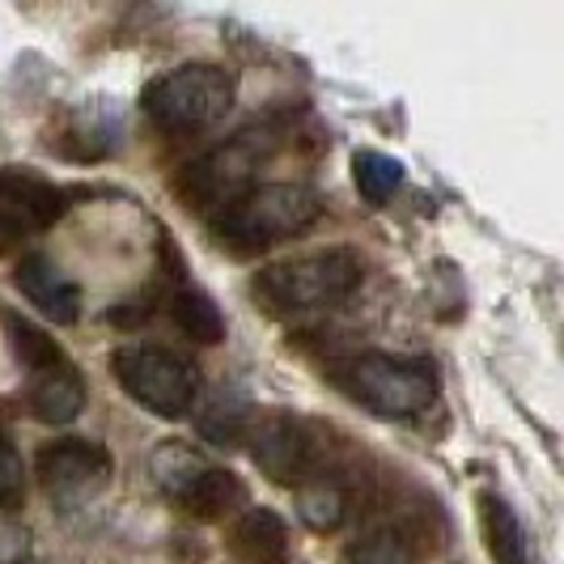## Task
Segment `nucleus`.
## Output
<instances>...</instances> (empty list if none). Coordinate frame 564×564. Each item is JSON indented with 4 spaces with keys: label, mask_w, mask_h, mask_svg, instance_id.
Segmentation results:
<instances>
[{
    "label": "nucleus",
    "mask_w": 564,
    "mask_h": 564,
    "mask_svg": "<svg viewBox=\"0 0 564 564\" xmlns=\"http://www.w3.org/2000/svg\"><path fill=\"white\" fill-rule=\"evenodd\" d=\"M115 382L162 421H183L199 395L196 366L158 344H123L111 352Z\"/></svg>",
    "instance_id": "nucleus-6"
},
{
    "label": "nucleus",
    "mask_w": 564,
    "mask_h": 564,
    "mask_svg": "<svg viewBox=\"0 0 564 564\" xmlns=\"http://www.w3.org/2000/svg\"><path fill=\"white\" fill-rule=\"evenodd\" d=\"M361 259L344 247L332 251H314L289 263L259 268L251 276V297L268 314H306L339 306L344 297H352V289L361 284Z\"/></svg>",
    "instance_id": "nucleus-2"
},
{
    "label": "nucleus",
    "mask_w": 564,
    "mask_h": 564,
    "mask_svg": "<svg viewBox=\"0 0 564 564\" xmlns=\"http://www.w3.org/2000/svg\"><path fill=\"white\" fill-rule=\"evenodd\" d=\"M34 476L43 488L64 501V506H82L89 497H98L111 480V454L107 446L89 442V437H64L47 442L34 458Z\"/></svg>",
    "instance_id": "nucleus-9"
},
{
    "label": "nucleus",
    "mask_w": 564,
    "mask_h": 564,
    "mask_svg": "<svg viewBox=\"0 0 564 564\" xmlns=\"http://www.w3.org/2000/svg\"><path fill=\"white\" fill-rule=\"evenodd\" d=\"M297 513H302V522H306L311 531L327 535V531H339V527H344L348 501H344V492H339L336 484L311 480L297 488Z\"/></svg>",
    "instance_id": "nucleus-20"
},
{
    "label": "nucleus",
    "mask_w": 564,
    "mask_h": 564,
    "mask_svg": "<svg viewBox=\"0 0 564 564\" xmlns=\"http://www.w3.org/2000/svg\"><path fill=\"white\" fill-rule=\"evenodd\" d=\"M336 387L357 399L382 421H408L437 403V369L421 357H391V352H361L336 366Z\"/></svg>",
    "instance_id": "nucleus-3"
},
{
    "label": "nucleus",
    "mask_w": 564,
    "mask_h": 564,
    "mask_svg": "<svg viewBox=\"0 0 564 564\" xmlns=\"http://www.w3.org/2000/svg\"><path fill=\"white\" fill-rule=\"evenodd\" d=\"M13 284L22 289V297H26L34 311L43 314V318H52L59 327H73L77 318H82V289L77 281L59 268L56 259H47V254H22L18 259V268H13Z\"/></svg>",
    "instance_id": "nucleus-10"
},
{
    "label": "nucleus",
    "mask_w": 564,
    "mask_h": 564,
    "mask_svg": "<svg viewBox=\"0 0 564 564\" xmlns=\"http://www.w3.org/2000/svg\"><path fill=\"white\" fill-rule=\"evenodd\" d=\"M323 217V199L306 183H254L247 196L221 208L208 226L229 254H259L284 238L306 234Z\"/></svg>",
    "instance_id": "nucleus-1"
},
{
    "label": "nucleus",
    "mask_w": 564,
    "mask_h": 564,
    "mask_svg": "<svg viewBox=\"0 0 564 564\" xmlns=\"http://www.w3.org/2000/svg\"><path fill=\"white\" fill-rule=\"evenodd\" d=\"M254 421V403L242 387H217L213 395L196 408V429L204 442L213 446H234L251 433Z\"/></svg>",
    "instance_id": "nucleus-16"
},
{
    "label": "nucleus",
    "mask_w": 564,
    "mask_h": 564,
    "mask_svg": "<svg viewBox=\"0 0 564 564\" xmlns=\"http://www.w3.org/2000/svg\"><path fill=\"white\" fill-rule=\"evenodd\" d=\"M22 488H26L22 454H18V446L0 433V506H18V501H22Z\"/></svg>",
    "instance_id": "nucleus-22"
},
{
    "label": "nucleus",
    "mask_w": 564,
    "mask_h": 564,
    "mask_svg": "<svg viewBox=\"0 0 564 564\" xmlns=\"http://www.w3.org/2000/svg\"><path fill=\"white\" fill-rule=\"evenodd\" d=\"M226 552L238 564H289V556H293L289 522L268 506L242 509V513L229 522Z\"/></svg>",
    "instance_id": "nucleus-11"
},
{
    "label": "nucleus",
    "mask_w": 564,
    "mask_h": 564,
    "mask_svg": "<svg viewBox=\"0 0 564 564\" xmlns=\"http://www.w3.org/2000/svg\"><path fill=\"white\" fill-rule=\"evenodd\" d=\"M238 98V82L221 64H183L166 77L144 85L141 107L162 132H204L221 123Z\"/></svg>",
    "instance_id": "nucleus-4"
},
{
    "label": "nucleus",
    "mask_w": 564,
    "mask_h": 564,
    "mask_svg": "<svg viewBox=\"0 0 564 564\" xmlns=\"http://www.w3.org/2000/svg\"><path fill=\"white\" fill-rule=\"evenodd\" d=\"M4 332H9V352H13V361L26 369L30 378H39V373H47V369H59L68 361L56 339L47 336L43 327H34L30 318H22V314H9V318H4Z\"/></svg>",
    "instance_id": "nucleus-18"
},
{
    "label": "nucleus",
    "mask_w": 564,
    "mask_h": 564,
    "mask_svg": "<svg viewBox=\"0 0 564 564\" xmlns=\"http://www.w3.org/2000/svg\"><path fill=\"white\" fill-rule=\"evenodd\" d=\"M0 199L13 204L34 229L56 226L59 217L68 213V192L56 187L52 178L34 174L30 166H4L0 170Z\"/></svg>",
    "instance_id": "nucleus-12"
},
{
    "label": "nucleus",
    "mask_w": 564,
    "mask_h": 564,
    "mask_svg": "<svg viewBox=\"0 0 564 564\" xmlns=\"http://www.w3.org/2000/svg\"><path fill=\"white\" fill-rule=\"evenodd\" d=\"M149 476L170 506H178L199 522H217L247 501V484L229 467H217L213 458L192 451L187 442H166L149 454Z\"/></svg>",
    "instance_id": "nucleus-5"
},
{
    "label": "nucleus",
    "mask_w": 564,
    "mask_h": 564,
    "mask_svg": "<svg viewBox=\"0 0 564 564\" xmlns=\"http://www.w3.org/2000/svg\"><path fill=\"white\" fill-rule=\"evenodd\" d=\"M251 458L254 467L272 484L284 488H302L318 476V442H314L311 424L284 412H268L251 421Z\"/></svg>",
    "instance_id": "nucleus-8"
},
{
    "label": "nucleus",
    "mask_w": 564,
    "mask_h": 564,
    "mask_svg": "<svg viewBox=\"0 0 564 564\" xmlns=\"http://www.w3.org/2000/svg\"><path fill=\"white\" fill-rule=\"evenodd\" d=\"M272 153V141L268 137H254V132H242L229 144H217L208 149L204 158H196L192 166H183L174 174V196L183 199L187 208L196 213H221L229 208L238 196H247L254 187V174L268 162Z\"/></svg>",
    "instance_id": "nucleus-7"
},
{
    "label": "nucleus",
    "mask_w": 564,
    "mask_h": 564,
    "mask_svg": "<svg viewBox=\"0 0 564 564\" xmlns=\"http://www.w3.org/2000/svg\"><path fill=\"white\" fill-rule=\"evenodd\" d=\"M352 183L366 204H387L403 187V162L378 149H357L352 153Z\"/></svg>",
    "instance_id": "nucleus-19"
},
{
    "label": "nucleus",
    "mask_w": 564,
    "mask_h": 564,
    "mask_svg": "<svg viewBox=\"0 0 564 564\" xmlns=\"http://www.w3.org/2000/svg\"><path fill=\"white\" fill-rule=\"evenodd\" d=\"M85 408V382L73 361L30 378V412L43 424H73Z\"/></svg>",
    "instance_id": "nucleus-15"
},
{
    "label": "nucleus",
    "mask_w": 564,
    "mask_h": 564,
    "mask_svg": "<svg viewBox=\"0 0 564 564\" xmlns=\"http://www.w3.org/2000/svg\"><path fill=\"white\" fill-rule=\"evenodd\" d=\"M123 137V119H119V107L111 98H89L77 111L68 115V137H59V149L77 162H89V158H107L115 144Z\"/></svg>",
    "instance_id": "nucleus-13"
},
{
    "label": "nucleus",
    "mask_w": 564,
    "mask_h": 564,
    "mask_svg": "<svg viewBox=\"0 0 564 564\" xmlns=\"http://www.w3.org/2000/svg\"><path fill=\"white\" fill-rule=\"evenodd\" d=\"M348 564H416V547L399 527H373L348 547Z\"/></svg>",
    "instance_id": "nucleus-21"
},
{
    "label": "nucleus",
    "mask_w": 564,
    "mask_h": 564,
    "mask_svg": "<svg viewBox=\"0 0 564 564\" xmlns=\"http://www.w3.org/2000/svg\"><path fill=\"white\" fill-rule=\"evenodd\" d=\"M30 234H34V226H30L13 204H4V199H0V254H13L22 242H26Z\"/></svg>",
    "instance_id": "nucleus-23"
},
{
    "label": "nucleus",
    "mask_w": 564,
    "mask_h": 564,
    "mask_svg": "<svg viewBox=\"0 0 564 564\" xmlns=\"http://www.w3.org/2000/svg\"><path fill=\"white\" fill-rule=\"evenodd\" d=\"M476 509H480V535H484V547H488V561L531 564V535H527L522 518L513 513V506H509L506 497L480 492Z\"/></svg>",
    "instance_id": "nucleus-14"
},
{
    "label": "nucleus",
    "mask_w": 564,
    "mask_h": 564,
    "mask_svg": "<svg viewBox=\"0 0 564 564\" xmlns=\"http://www.w3.org/2000/svg\"><path fill=\"white\" fill-rule=\"evenodd\" d=\"M170 314H174L178 332L192 336L196 344H221L226 339V314H221V306L199 284H183L170 297Z\"/></svg>",
    "instance_id": "nucleus-17"
}]
</instances>
